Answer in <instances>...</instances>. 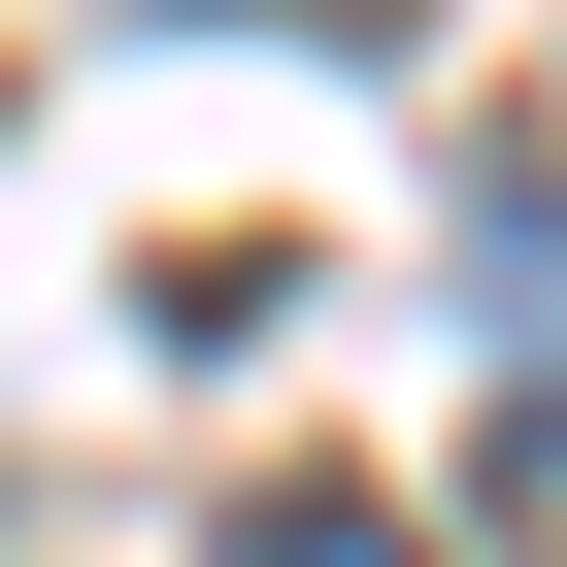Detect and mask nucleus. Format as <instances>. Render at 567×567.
I'll use <instances>...</instances> for the list:
<instances>
[{
    "instance_id": "nucleus-1",
    "label": "nucleus",
    "mask_w": 567,
    "mask_h": 567,
    "mask_svg": "<svg viewBox=\"0 0 567 567\" xmlns=\"http://www.w3.org/2000/svg\"><path fill=\"white\" fill-rule=\"evenodd\" d=\"M467 368H501V434H567V200L467 234Z\"/></svg>"
},
{
    "instance_id": "nucleus-2",
    "label": "nucleus",
    "mask_w": 567,
    "mask_h": 567,
    "mask_svg": "<svg viewBox=\"0 0 567 567\" xmlns=\"http://www.w3.org/2000/svg\"><path fill=\"white\" fill-rule=\"evenodd\" d=\"M234 567H434L401 501H234Z\"/></svg>"
}]
</instances>
